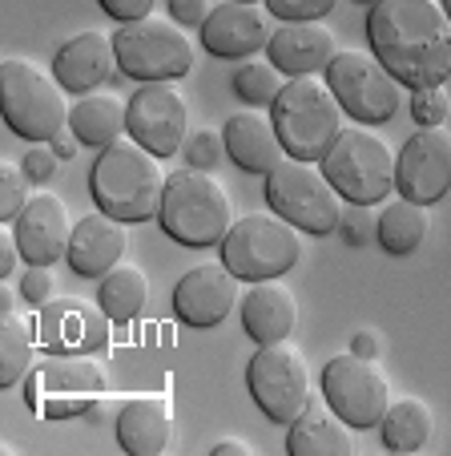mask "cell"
<instances>
[{"instance_id":"6da1fadb","label":"cell","mask_w":451,"mask_h":456,"mask_svg":"<svg viewBox=\"0 0 451 456\" xmlns=\"http://www.w3.org/2000/svg\"><path fill=\"white\" fill-rule=\"evenodd\" d=\"M371 53L407 89L447 86L451 20L439 0H374L366 12Z\"/></svg>"},{"instance_id":"7a4b0ae2","label":"cell","mask_w":451,"mask_h":456,"mask_svg":"<svg viewBox=\"0 0 451 456\" xmlns=\"http://www.w3.org/2000/svg\"><path fill=\"white\" fill-rule=\"evenodd\" d=\"M89 190H93L97 210L105 215L121 218V223H149L162 215V158L149 154L137 138H117L97 154Z\"/></svg>"},{"instance_id":"3957f363","label":"cell","mask_w":451,"mask_h":456,"mask_svg":"<svg viewBox=\"0 0 451 456\" xmlns=\"http://www.w3.org/2000/svg\"><path fill=\"white\" fill-rule=\"evenodd\" d=\"M274 129L290 158L302 162H323L326 150L342 134V105L323 73H302L282 86L278 102L270 105Z\"/></svg>"},{"instance_id":"277c9868","label":"cell","mask_w":451,"mask_h":456,"mask_svg":"<svg viewBox=\"0 0 451 456\" xmlns=\"http://www.w3.org/2000/svg\"><path fill=\"white\" fill-rule=\"evenodd\" d=\"M162 231L181 247H221L234 226V199L210 170H178L165 178Z\"/></svg>"},{"instance_id":"5b68a950","label":"cell","mask_w":451,"mask_h":456,"mask_svg":"<svg viewBox=\"0 0 451 456\" xmlns=\"http://www.w3.org/2000/svg\"><path fill=\"white\" fill-rule=\"evenodd\" d=\"M60 81L28 57L0 61V113L12 134L28 142H52V134L68 126V105Z\"/></svg>"},{"instance_id":"8992f818","label":"cell","mask_w":451,"mask_h":456,"mask_svg":"<svg viewBox=\"0 0 451 456\" xmlns=\"http://www.w3.org/2000/svg\"><path fill=\"white\" fill-rule=\"evenodd\" d=\"M105 387H109V379L97 360L77 352H52L36 360L33 371L25 376V400L36 416L73 420V416H85L101 404Z\"/></svg>"},{"instance_id":"52a82bcc","label":"cell","mask_w":451,"mask_h":456,"mask_svg":"<svg viewBox=\"0 0 451 456\" xmlns=\"http://www.w3.org/2000/svg\"><path fill=\"white\" fill-rule=\"evenodd\" d=\"M302 258V231L274 210V215H254L238 218L230 234L221 239V263L246 283H262V279H282L294 271Z\"/></svg>"},{"instance_id":"ba28073f","label":"cell","mask_w":451,"mask_h":456,"mask_svg":"<svg viewBox=\"0 0 451 456\" xmlns=\"http://www.w3.org/2000/svg\"><path fill=\"white\" fill-rule=\"evenodd\" d=\"M266 199L302 234H331L342 215V194L326 178L323 166L290 154L266 174Z\"/></svg>"},{"instance_id":"9c48e42d","label":"cell","mask_w":451,"mask_h":456,"mask_svg":"<svg viewBox=\"0 0 451 456\" xmlns=\"http://www.w3.org/2000/svg\"><path fill=\"white\" fill-rule=\"evenodd\" d=\"M113 49H117L121 73L133 81H181L194 69V41L181 33L178 20L165 17H141L125 20L113 33Z\"/></svg>"},{"instance_id":"30bf717a","label":"cell","mask_w":451,"mask_h":456,"mask_svg":"<svg viewBox=\"0 0 451 456\" xmlns=\"http://www.w3.org/2000/svg\"><path fill=\"white\" fill-rule=\"evenodd\" d=\"M326 170V178L334 182L347 202H358V207H374L383 202L395 190V166H399V154H391L379 134L371 129H342L339 142L326 150V158L318 162Z\"/></svg>"},{"instance_id":"8fae6325","label":"cell","mask_w":451,"mask_h":456,"mask_svg":"<svg viewBox=\"0 0 451 456\" xmlns=\"http://www.w3.org/2000/svg\"><path fill=\"white\" fill-rule=\"evenodd\" d=\"M326 86L334 89L342 113H350L358 126L391 121L403 102V81L374 53H358V49L334 53V61L326 65Z\"/></svg>"},{"instance_id":"7c38bea8","label":"cell","mask_w":451,"mask_h":456,"mask_svg":"<svg viewBox=\"0 0 451 456\" xmlns=\"http://www.w3.org/2000/svg\"><path fill=\"white\" fill-rule=\"evenodd\" d=\"M246 384L254 404L270 416L274 424H294L310 408V368L294 344H262L246 368Z\"/></svg>"},{"instance_id":"4fadbf2b","label":"cell","mask_w":451,"mask_h":456,"mask_svg":"<svg viewBox=\"0 0 451 456\" xmlns=\"http://www.w3.org/2000/svg\"><path fill=\"white\" fill-rule=\"evenodd\" d=\"M323 400L350 428H379L383 412L391 408V384L374 360L342 352L323 368Z\"/></svg>"},{"instance_id":"5bb4252c","label":"cell","mask_w":451,"mask_h":456,"mask_svg":"<svg viewBox=\"0 0 451 456\" xmlns=\"http://www.w3.org/2000/svg\"><path fill=\"white\" fill-rule=\"evenodd\" d=\"M129 134L149 154L173 158L189 138V105L173 81H145L129 97Z\"/></svg>"},{"instance_id":"9a60e30c","label":"cell","mask_w":451,"mask_h":456,"mask_svg":"<svg viewBox=\"0 0 451 456\" xmlns=\"http://www.w3.org/2000/svg\"><path fill=\"white\" fill-rule=\"evenodd\" d=\"M395 190L411 202L435 207L451 194V134L443 126H419L399 150Z\"/></svg>"},{"instance_id":"2e32d148","label":"cell","mask_w":451,"mask_h":456,"mask_svg":"<svg viewBox=\"0 0 451 456\" xmlns=\"http://www.w3.org/2000/svg\"><path fill=\"white\" fill-rule=\"evenodd\" d=\"M109 323L101 303H85L77 295L65 299H49L36 307V339L44 352H77V355H93L105 352L109 344Z\"/></svg>"},{"instance_id":"e0dca14e","label":"cell","mask_w":451,"mask_h":456,"mask_svg":"<svg viewBox=\"0 0 451 456\" xmlns=\"http://www.w3.org/2000/svg\"><path fill=\"white\" fill-rule=\"evenodd\" d=\"M274 12L266 9V0H226L218 9H210L202 25V45L213 57L238 61L254 57L270 45L274 37Z\"/></svg>"},{"instance_id":"ac0fdd59","label":"cell","mask_w":451,"mask_h":456,"mask_svg":"<svg viewBox=\"0 0 451 456\" xmlns=\"http://www.w3.org/2000/svg\"><path fill=\"white\" fill-rule=\"evenodd\" d=\"M242 279L226 263L221 267H194L173 287V311L189 328H218L226 323L242 295Z\"/></svg>"},{"instance_id":"d6986e66","label":"cell","mask_w":451,"mask_h":456,"mask_svg":"<svg viewBox=\"0 0 451 456\" xmlns=\"http://www.w3.org/2000/svg\"><path fill=\"white\" fill-rule=\"evenodd\" d=\"M12 234H17V247L25 255V263H57V258H65L68 239H73L65 199L52 194V190H36L28 199V207L20 210Z\"/></svg>"},{"instance_id":"ffe728a7","label":"cell","mask_w":451,"mask_h":456,"mask_svg":"<svg viewBox=\"0 0 451 456\" xmlns=\"http://www.w3.org/2000/svg\"><path fill=\"white\" fill-rule=\"evenodd\" d=\"M117 49H113V33H85L68 37L52 57V77L68 89V94H97L105 81L117 73Z\"/></svg>"},{"instance_id":"44dd1931","label":"cell","mask_w":451,"mask_h":456,"mask_svg":"<svg viewBox=\"0 0 451 456\" xmlns=\"http://www.w3.org/2000/svg\"><path fill=\"white\" fill-rule=\"evenodd\" d=\"M339 53V37L323 25V20H282L274 28L266 57L274 69L286 77H302V73H326V65Z\"/></svg>"},{"instance_id":"7402d4cb","label":"cell","mask_w":451,"mask_h":456,"mask_svg":"<svg viewBox=\"0 0 451 456\" xmlns=\"http://www.w3.org/2000/svg\"><path fill=\"white\" fill-rule=\"evenodd\" d=\"M125 226L129 223L105 215V210L85 215L73 226V239H68V267L85 279H101L105 271H113L125 258V247H129Z\"/></svg>"},{"instance_id":"603a6c76","label":"cell","mask_w":451,"mask_h":456,"mask_svg":"<svg viewBox=\"0 0 451 456\" xmlns=\"http://www.w3.org/2000/svg\"><path fill=\"white\" fill-rule=\"evenodd\" d=\"M221 142H226V154L234 158V166H242L246 174H270L286 158V146H282L278 129H274V118L258 110L230 113L226 126H221Z\"/></svg>"},{"instance_id":"cb8c5ba5","label":"cell","mask_w":451,"mask_h":456,"mask_svg":"<svg viewBox=\"0 0 451 456\" xmlns=\"http://www.w3.org/2000/svg\"><path fill=\"white\" fill-rule=\"evenodd\" d=\"M242 323H246L250 339L258 347L290 339V331L298 328V303L294 291L282 287L278 279H262L250 291H242Z\"/></svg>"},{"instance_id":"d4e9b609","label":"cell","mask_w":451,"mask_h":456,"mask_svg":"<svg viewBox=\"0 0 451 456\" xmlns=\"http://www.w3.org/2000/svg\"><path fill=\"white\" fill-rule=\"evenodd\" d=\"M117 440L133 456H162L173 444V412L157 396L125 400L117 412Z\"/></svg>"},{"instance_id":"484cf974","label":"cell","mask_w":451,"mask_h":456,"mask_svg":"<svg viewBox=\"0 0 451 456\" xmlns=\"http://www.w3.org/2000/svg\"><path fill=\"white\" fill-rule=\"evenodd\" d=\"M286 452L290 456H350L355 452V436H350V424L334 412L331 404H315L286 432Z\"/></svg>"},{"instance_id":"4316f807","label":"cell","mask_w":451,"mask_h":456,"mask_svg":"<svg viewBox=\"0 0 451 456\" xmlns=\"http://www.w3.org/2000/svg\"><path fill=\"white\" fill-rule=\"evenodd\" d=\"M68 126L81 138V146H113L129 134V102L117 94H85L68 110Z\"/></svg>"},{"instance_id":"83f0119b","label":"cell","mask_w":451,"mask_h":456,"mask_svg":"<svg viewBox=\"0 0 451 456\" xmlns=\"http://www.w3.org/2000/svg\"><path fill=\"white\" fill-rule=\"evenodd\" d=\"M427 231H431V215H427L423 202H411V199H395L383 207V215H379V223H374V239H379V247L387 250V255H415L419 247H423Z\"/></svg>"},{"instance_id":"f1b7e54d","label":"cell","mask_w":451,"mask_h":456,"mask_svg":"<svg viewBox=\"0 0 451 456\" xmlns=\"http://www.w3.org/2000/svg\"><path fill=\"white\" fill-rule=\"evenodd\" d=\"M145 299H149V275H145L137 263H117L113 271L101 275V287H97V303L105 307V315L113 323H129L145 311Z\"/></svg>"},{"instance_id":"f546056e","label":"cell","mask_w":451,"mask_h":456,"mask_svg":"<svg viewBox=\"0 0 451 456\" xmlns=\"http://www.w3.org/2000/svg\"><path fill=\"white\" fill-rule=\"evenodd\" d=\"M379 428H383V444L391 448V452H415V448H423L427 440H431L435 416L423 400L407 396V400H391V408L383 412Z\"/></svg>"},{"instance_id":"4dcf8cb0","label":"cell","mask_w":451,"mask_h":456,"mask_svg":"<svg viewBox=\"0 0 451 456\" xmlns=\"http://www.w3.org/2000/svg\"><path fill=\"white\" fill-rule=\"evenodd\" d=\"M33 328L25 315L17 311H0V387H12L33 371V355H36V339H33Z\"/></svg>"},{"instance_id":"1f68e13d","label":"cell","mask_w":451,"mask_h":456,"mask_svg":"<svg viewBox=\"0 0 451 456\" xmlns=\"http://www.w3.org/2000/svg\"><path fill=\"white\" fill-rule=\"evenodd\" d=\"M286 73L274 69L270 61H246V65H238L234 69V94H238V102H246L250 110H266V105L278 102L282 86H286Z\"/></svg>"},{"instance_id":"d6a6232c","label":"cell","mask_w":451,"mask_h":456,"mask_svg":"<svg viewBox=\"0 0 451 456\" xmlns=\"http://www.w3.org/2000/svg\"><path fill=\"white\" fill-rule=\"evenodd\" d=\"M28 186H33V178L25 174V166L4 158V166H0V223H17L20 218V210L33 199Z\"/></svg>"},{"instance_id":"836d02e7","label":"cell","mask_w":451,"mask_h":456,"mask_svg":"<svg viewBox=\"0 0 451 456\" xmlns=\"http://www.w3.org/2000/svg\"><path fill=\"white\" fill-rule=\"evenodd\" d=\"M451 113V97L443 86H427V89H411V118L419 126H443Z\"/></svg>"},{"instance_id":"e575fe53","label":"cell","mask_w":451,"mask_h":456,"mask_svg":"<svg viewBox=\"0 0 451 456\" xmlns=\"http://www.w3.org/2000/svg\"><path fill=\"white\" fill-rule=\"evenodd\" d=\"M186 162L194 166V170H210V166L221 162V154H226V142H221V134H213V129H189L186 138Z\"/></svg>"},{"instance_id":"d590c367","label":"cell","mask_w":451,"mask_h":456,"mask_svg":"<svg viewBox=\"0 0 451 456\" xmlns=\"http://www.w3.org/2000/svg\"><path fill=\"white\" fill-rule=\"evenodd\" d=\"M52 291H57V275H52V263H28L25 279H20V299L33 303V307H41V303L52 299Z\"/></svg>"},{"instance_id":"8d00e7d4","label":"cell","mask_w":451,"mask_h":456,"mask_svg":"<svg viewBox=\"0 0 451 456\" xmlns=\"http://www.w3.org/2000/svg\"><path fill=\"white\" fill-rule=\"evenodd\" d=\"M339 0H266V9L278 20H323Z\"/></svg>"},{"instance_id":"74e56055","label":"cell","mask_w":451,"mask_h":456,"mask_svg":"<svg viewBox=\"0 0 451 456\" xmlns=\"http://www.w3.org/2000/svg\"><path fill=\"white\" fill-rule=\"evenodd\" d=\"M20 166H25V174L36 182V186H44V182L57 174L60 158H57V150H52L49 142H33V146H28V154L20 158Z\"/></svg>"},{"instance_id":"f35d334b","label":"cell","mask_w":451,"mask_h":456,"mask_svg":"<svg viewBox=\"0 0 451 456\" xmlns=\"http://www.w3.org/2000/svg\"><path fill=\"white\" fill-rule=\"evenodd\" d=\"M339 226H342V239H347L350 247H363V242L374 234L371 215H366V207H358V202H350V207H342Z\"/></svg>"},{"instance_id":"ab89813d","label":"cell","mask_w":451,"mask_h":456,"mask_svg":"<svg viewBox=\"0 0 451 456\" xmlns=\"http://www.w3.org/2000/svg\"><path fill=\"white\" fill-rule=\"evenodd\" d=\"M170 17L178 20V25L202 28L205 17H210V0H170Z\"/></svg>"},{"instance_id":"60d3db41","label":"cell","mask_w":451,"mask_h":456,"mask_svg":"<svg viewBox=\"0 0 451 456\" xmlns=\"http://www.w3.org/2000/svg\"><path fill=\"white\" fill-rule=\"evenodd\" d=\"M154 4H157V0H101V9L109 12L113 20H121V25H125V20L149 17V12H154Z\"/></svg>"},{"instance_id":"b9f144b4","label":"cell","mask_w":451,"mask_h":456,"mask_svg":"<svg viewBox=\"0 0 451 456\" xmlns=\"http://www.w3.org/2000/svg\"><path fill=\"white\" fill-rule=\"evenodd\" d=\"M20 247H17V234L12 231H0V279H9L12 271H17V263H20Z\"/></svg>"},{"instance_id":"7bdbcfd3","label":"cell","mask_w":451,"mask_h":456,"mask_svg":"<svg viewBox=\"0 0 451 456\" xmlns=\"http://www.w3.org/2000/svg\"><path fill=\"white\" fill-rule=\"evenodd\" d=\"M52 150H57V158L60 162H73V158H77V150H81V138L77 134H73V126H65L60 129V134H52V142H49Z\"/></svg>"},{"instance_id":"ee69618b","label":"cell","mask_w":451,"mask_h":456,"mask_svg":"<svg viewBox=\"0 0 451 456\" xmlns=\"http://www.w3.org/2000/svg\"><path fill=\"white\" fill-rule=\"evenodd\" d=\"M350 352L363 355V360H374V355H379V336H374V331H355V339H350Z\"/></svg>"},{"instance_id":"f6af8a7d","label":"cell","mask_w":451,"mask_h":456,"mask_svg":"<svg viewBox=\"0 0 451 456\" xmlns=\"http://www.w3.org/2000/svg\"><path fill=\"white\" fill-rule=\"evenodd\" d=\"M210 456H250V444L246 440H218L210 448Z\"/></svg>"},{"instance_id":"bcb514c9","label":"cell","mask_w":451,"mask_h":456,"mask_svg":"<svg viewBox=\"0 0 451 456\" xmlns=\"http://www.w3.org/2000/svg\"><path fill=\"white\" fill-rule=\"evenodd\" d=\"M439 4H443V12H447V20H451V0H439Z\"/></svg>"},{"instance_id":"7dc6e473","label":"cell","mask_w":451,"mask_h":456,"mask_svg":"<svg viewBox=\"0 0 451 456\" xmlns=\"http://www.w3.org/2000/svg\"><path fill=\"white\" fill-rule=\"evenodd\" d=\"M358 4H374V0H358Z\"/></svg>"}]
</instances>
